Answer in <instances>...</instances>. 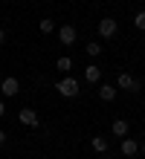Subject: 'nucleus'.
Segmentation results:
<instances>
[{
  "label": "nucleus",
  "instance_id": "10",
  "mask_svg": "<svg viewBox=\"0 0 145 159\" xmlns=\"http://www.w3.org/2000/svg\"><path fill=\"white\" fill-rule=\"evenodd\" d=\"M99 96H102V101H113L116 98V87H113V84H102V87H99Z\"/></svg>",
  "mask_w": 145,
  "mask_h": 159
},
{
  "label": "nucleus",
  "instance_id": "2",
  "mask_svg": "<svg viewBox=\"0 0 145 159\" xmlns=\"http://www.w3.org/2000/svg\"><path fill=\"white\" fill-rule=\"evenodd\" d=\"M75 38H79V32H75V26H70V23L58 26V41H61L64 46H73V43H75Z\"/></svg>",
  "mask_w": 145,
  "mask_h": 159
},
{
  "label": "nucleus",
  "instance_id": "5",
  "mask_svg": "<svg viewBox=\"0 0 145 159\" xmlns=\"http://www.w3.org/2000/svg\"><path fill=\"white\" fill-rule=\"evenodd\" d=\"M0 93H3V96H17V93H21V81H17L15 75H9V78H3L0 81Z\"/></svg>",
  "mask_w": 145,
  "mask_h": 159
},
{
  "label": "nucleus",
  "instance_id": "16",
  "mask_svg": "<svg viewBox=\"0 0 145 159\" xmlns=\"http://www.w3.org/2000/svg\"><path fill=\"white\" fill-rule=\"evenodd\" d=\"M3 142H6V133H3V130H0V148H3Z\"/></svg>",
  "mask_w": 145,
  "mask_h": 159
},
{
  "label": "nucleus",
  "instance_id": "11",
  "mask_svg": "<svg viewBox=\"0 0 145 159\" xmlns=\"http://www.w3.org/2000/svg\"><path fill=\"white\" fill-rule=\"evenodd\" d=\"M93 151L96 153H108V139L104 136H93Z\"/></svg>",
  "mask_w": 145,
  "mask_h": 159
},
{
  "label": "nucleus",
  "instance_id": "14",
  "mask_svg": "<svg viewBox=\"0 0 145 159\" xmlns=\"http://www.w3.org/2000/svg\"><path fill=\"white\" fill-rule=\"evenodd\" d=\"M84 52H87V55H90V58H96V55H99V52H102V46L90 41V43H87V46H84Z\"/></svg>",
  "mask_w": 145,
  "mask_h": 159
},
{
  "label": "nucleus",
  "instance_id": "3",
  "mask_svg": "<svg viewBox=\"0 0 145 159\" xmlns=\"http://www.w3.org/2000/svg\"><path fill=\"white\" fill-rule=\"evenodd\" d=\"M116 32H119V23L113 17H102L99 20V35L102 38H116Z\"/></svg>",
  "mask_w": 145,
  "mask_h": 159
},
{
  "label": "nucleus",
  "instance_id": "7",
  "mask_svg": "<svg viewBox=\"0 0 145 159\" xmlns=\"http://www.w3.org/2000/svg\"><path fill=\"white\" fill-rule=\"evenodd\" d=\"M84 81L99 84V81H102V67H96V64H87V67H84Z\"/></svg>",
  "mask_w": 145,
  "mask_h": 159
},
{
  "label": "nucleus",
  "instance_id": "15",
  "mask_svg": "<svg viewBox=\"0 0 145 159\" xmlns=\"http://www.w3.org/2000/svg\"><path fill=\"white\" fill-rule=\"evenodd\" d=\"M133 23H137V29H145V9H142V12H137Z\"/></svg>",
  "mask_w": 145,
  "mask_h": 159
},
{
  "label": "nucleus",
  "instance_id": "19",
  "mask_svg": "<svg viewBox=\"0 0 145 159\" xmlns=\"http://www.w3.org/2000/svg\"><path fill=\"white\" fill-rule=\"evenodd\" d=\"M142 153H145V142H142Z\"/></svg>",
  "mask_w": 145,
  "mask_h": 159
},
{
  "label": "nucleus",
  "instance_id": "6",
  "mask_svg": "<svg viewBox=\"0 0 145 159\" xmlns=\"http://www.w3.org/2000/svg\"><path fill=\"white\" fill-rule=\"evenodd\" d=\"M116 87L119 90H139V81L131 75V72H119L116 75Z\"/></svg>",
  "mask_w": 145,
  "mask_h": 159
},
{
  "label": "nucleus",
  "instance_id": "17",
  "mask_svg": "<svg viewBox=\"0 0 145 159\" xmlns=\"http://www.w3.org/2000/svg\"><path fill=\"white\" fill-rule=\"evenodd\" d=\"M6 113V104H3V101H0V116H3Z\"/></svg>",
  "mask_w": 145,
  "mask_h": 159
},
{
  "label": "nucleus",
  "instance_id": "9",
  "mask_svg": "<svg viewBox=\"0 0 145 159\" xmlns=\"http://www.w3.org/2000/svg\"><path fill=\"white\" fill-rule=\"evenodd\" d=\"M137 153H139V145L133 142V139H122V156L131 159V156H137Z\"/></svg>",
  "mask_w": 145,
  "mask_h": 159
},
{
  "label": "nucleus",
  "instance_id": "8",
  "mask_svg": "<svg viewBox=\"0 0 145 159\" xmlns=\"http://www.w3.org/2000/svg\"><path fill=\"white\" fill-rule=\"evenodd\" d=\"M110 130H113V136H119V139H125L128 136V130H131V125L125 119H113V125H110Z\"/></svg>",
  "mask_w": 145,
  "mask_h": 159
},
{
  "label": "nucleus",
  "instance_id": "4",
  "mask_svg": "<svg viewBox=\"0 0 145 159\" xmlns=\"http://www.w3.org/2000/svg\"><path fill=\"white\" fill-rule=\"evenodd\" d=\"M17 119H21V125H26V127H41V119H38V113L32 107H21Z\"/></svg>",
  "mask_w": 145,
  "mask_h": 159
},
{
  "label": "nucleus",
  "instance_id": "12",
  "mask_svg": "<svg viewBox=\"0 0 145 159\" xmlns=\"http://www.w3.org/2000/svg\"><path fill=\"white\" fill-rule=\"evenodd\" d=\"M55 67L61 70V72H70V70H73V58H67V55H61V58L55 61Z\"/></svg>",
  "mask_w": 145,
  "mask_h": 159
},
{
  "label": "nucleus",
  "instance_id": "13",
  "mask_svg": "<svg viewBox=\"0 0 145 159\" xmlns=\"http://www.w3.org/2000/svg\"><path fill=\"white\" fill-rule=\"evenodd\" d=\"M38 29H41L44 35H50V32H55V23L50 20V17H44V20H41V23H38Z\"/></svg>",
  "mask_w": 145,
  "mask_h": 159
},
{
  "label": "nucleus",
  "instance_id": "18",
  "mask_svg": "<svg viewBox=\"0 0 145 159\" xmlns=\"http://www.w3.org/2000/svg\"><path fill=\"white\" fill-rule=\"evenodd\" d=\"M3 41H6V32H3V29H0V43H3Z\"/></svg>",
  "mask_w": 145,
  "mask_h": 159
},
{
  "label": "nucleus",
  "instance_id": "1",
  "mask_svg": "<svg viewBox=\"0 0 145 159\" xmlns=\"http://www.w3.org/2000/svg\"><path fill=\"white\" fill-rule=\"evenodd\" d=\"M55 90L61 93L64 98H75V96H79V78H73V75H64L61 81L55 84Z\"/></svg>",
  "mask_w": 145,
  "mask_h": 159
}]
</instances>
